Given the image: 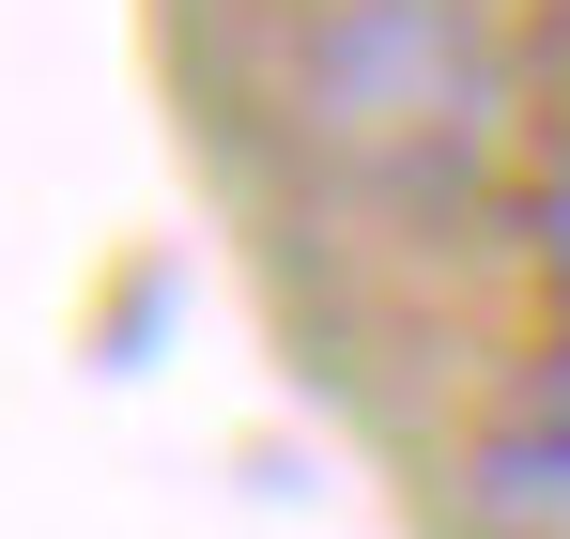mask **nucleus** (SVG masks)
Listing matches in <instances>:
<instances>
[{"mask_svg":"<svg viewBox=\"0 0 570 539\" xmlns=\"http://www.w3.org/2000/svg\"><path fill=\"white\" fill-rule=\"evenodd\" d=\"M463 478H478V525H493V539H570V401L509 416Z\"/></svg>","mask_w":570,"mask_h":539,"instance_id":"f03ea898","label":"nucleus"},{"mask_svg":"<svg viewBox=\"0 0 570 539\" xmlns=\"http://www.w3.org/2000/svg\"><path fill=\"white\" fill-rule=\"evenodd\" d=\"M493 0H278L263 31V124L355 200H416L493 155Z\"/></svg>","mask_w":570,"mask_h":539,"instance_id":"f257e3e1","label":"nucleus"},{"mask_svg":"<svg viewBox=\"0 0 570 539\" xmlns=\"http://www.w3.org/2000/svg\"><path fill=\"white\" fill-rule=\"evenodd\" d=\"M524 232H540V277H556V308H570V155L540 170V216H524Z\"/></svg>","mask_w":570,"mask_h":539,"instance_id":"7ed1b4c3","label":"nucleus"}]
</instances>
